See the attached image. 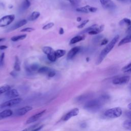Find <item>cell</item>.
I'll return each instance as SVG.
<instances>
[{
	"instance_id": "cell-39",
	"label": "cell",
	"mask_w": 131,
	"mask_h": 131,
	"mask_svg": "<svg viewBox=\"0 0 131 131\" xmlns=\"http://www.w3.org/2000/svg\"><path fill=\"white\" fill-rule=\"evenodd\" d=\"M107 43H108V40H107V39L104 38V39H103L102 40L101 43V46L105 45H106Z\"/></svg>"
},
{
	"instance_id": "cell-24",
	"label": "cell",
	"mask_w": 131,
	"mask_h": 131,
	"mask_svg": "<svg viewBox=\"0 0 131 131\" xmlns=\"http://www.w3.org/2000/svg\"><path fill=\"white\" fill-rule=\"evenodd\" d=\"M119 25L120 26H123V25H126L129 27L131 26V20L127 18H124L120 21Z\"/></svg>"
},
{
	"instance_id": "cell-17",
	"label": "cell",
	"mask_w": 131,
	"mask_h": 131,
	"mask_svg": "<svg viewBox=\"0 0 131 131\" xmlns=\"http://www.w3.org/2000/svg\"><path fill=\"white\" fill-rule=\"evenodd\" d=\"M131 42V34L128 35L124 37L123 39H122L119 42L118 46H121L122 45H123L124 44Z\"/></svg>"
},
{
	"instance_id": "cell-20",
	"label": "cell",
	"mask_w": 131,
	"mask_h": 131,
	"mask_svg": "<svg viewBox=\"0 0 131 131\" xmlns=\"http://www.w3.org/2000/svg\"><path fill=\"white\" fill-rule=\"evenodd\" d=\"M40 12L38 11H33L30 17H29V20L30 21H34L38 18L40 16Z\"/></svg>"
},
{
	"instance_id": "cell-26",
	"label": "cell",
	"mask_w": 131,
	"mask_h": 131,
	"mask_svg": "<svg viewBox=\"0 0 131 131\" xmlns=\"http://www.w3.org/2000/svg\"><path fill=\"white\" fill-rule=\"evenodd\" d=\"M31 5V2L29 0H24L21 5V9L24 10L28 9Z\"/></svg>"
},
{
	"instance_id": "cell-45",
	"label": "cell",
	"mask_w": 131,
	"mask_h": 131,
	"mask_svg": "<svg viewBox=\"0 0 131 131\" xmlns=\"http://www.w3.org/2000/svg\"><path fill=\"white\" fill-rule=\"evenodd\" d=\"M76 20L78 22H80L81 20V17H77L76 18Z\"/></svg>"
},
{
	"instance_id": "cell-6",
	"label": "cell",
	"mask_w": 131,
	"mask_h": 131,
	"mask_svg": "<svg viewBox=\"0 0 131 131\" xmlns=\"http://www.w3.org/2000/svg\"><path fill=\"white\" fill-rule=\"evenodd\" d=\"M22 99L21 98H17L12 99L7 101H6L0 105V108H5L7 107H11L14 105H17L21 102Z\"/></svg>"
},
{
	"instance_id": "cell-5",
	"label": "cell",
	"mask_w": 131,
	"mask_h": 131,
	"mask_svg": "<svg viewBox=\"0 0 131 131\" xmlns=\"http://www.w3.org/2000/svg\"><path fill=\"white\" fill-rule=\"evenodd\" d=\"M15 15L10 14L5 15L0 18V28L9 25L15 19Z\"/></svg>"
},
{
	"instance_id": "cell-34",
	"label": "cell",
	"mask_w": 131,
	"mask_h": 131,
	"mask_svg": "<svg viewBox=\"0 0 131 131\" xmlns=\"http://www.w3.org/2000/svg\"><path fill=\"white\" fill-rule=\"evenodd\" d=\"M69 1L73 6H76L80 2L81 0H69Z\"/></svg>"
},
{
	"instance_id": "cell-3",
	"label": "cell",
	"mask_w": 131,
	"mask_h": 131,
	"mask_svg": "<svg viewBox=\"0 0 131 131\" xmlns=\"http://www.w3.org/2000/svg\"><path fill=\"white\" fill-rule=\"evenodd\" d=\"M122 113L121 108L119 107H117L106 110L104 112V115L108 118H115L121 116Z\"/></svg>"
},
{
	"instance_id": "cell-23",
	"label": "cell",
	"mask_w": 131,
	"mask_h": 131,
	"mask_svg": "<svg viewBox=\"0 0 131 131\" xmlns=\"http://www.w3.org/2000/svg\"><path fill=\"white\" fill-rule=\"evenodd\" d=\"M48 59L51 61V62H54L56 60V59L57 58L56 57V55L55 54V51H54L49 54L47 55Z\"/></svg>"
},
{
	"instance_id": "cell-44",
	"label": "cell",
	"mask_w": 131,
	"mask_h": 131,
	"mask_svg": "<svg viewBox=\"0 0 131 131\" xmlns=\"http://www.w3.org/2000/svg\"><path fill=\"white\" fill-rule=\"evenodd\" d=\"M124 73L131 74V68H130V69H128V70H125V71H124Z\"/></svg>"
},
{
	"instance_id": "cell-2",
	"label": "cell",
	"mask_w": 131,
	"mask_h": 131,
	"mask_svg": "<svg viewBox=\"0 0 131 131\" xmlns=\"http://www.w3.org/2000/svg\"><path fill=\"white\" fill-rule=\"evenodd\" d=\"M107 99V96H103L100 98L90 100L84 104V108L89 111H97L102 107L103 102Z\"/></svg>"
},
{
	"instance_id": "cell-14",
	"label": "cell",
	"mask_w": 131,
	"mask_h": 131,
	"mask_svg": "<svg viewBox=\"0 0 131 131\" xmlns=\"http://www.w3.org/2000/svg\"><path fill=\"white\" fill-rule=\"evenodd\" d=\"M39 64L37 63H33L26 68V71L29 72H33L37 71L39 69Z\"/></svg>"
},
{
	"instance_id": "cell-51",
	"label": "cell",
	"mask_w": 131,
	"mask_h": 131,
	"mask_svg": "<svg viewBox=\"0 0 131 131\" xmlns=\"http://www.w3.org/2000/svg\"><path fill=\"white\" fill-rule=\"evenodd\" d=\"M86 59V61H88L89 60V57H87Z\"/></svg>"
},
{
	"instance_id": "cell-18",
	"label": "cell",
	"mask_w": 131,
	"mask_h": 131,
	"mask_svg": "<svg viewBox=\"0 0 131 131\" xmlns=\"http://www.w3.org/2000/svg\"><path fill=\"white\" fill-rule=\"evenodd\" d=\"M89 5H86L83 7H78L76 9V11L80 13H88L90 12L89 11V8H90Z\"/></svg>"
},
{
	"instance_id": "cell-38",
	"label": "cell",
	"mask_w": 131,
	"mask_h": 131,
	"mask_svg": "<svg viewBox=\"0 0 131 131\" xmlns=\"http://www.w3.org/2000/svg\"><path fill=\"white\" fill-rule=\"evenodd\" d=\"M4 57H5V53H2L1 55V57H0V65H2L3 64V61H4Z\"/></svg>"
},
{
	"instance_id": "cell-49",
	"label": "cell",
	"mask_w": 131,
	"mask_h": 131,
	"mask_svg": "<svg viewBox=\"0 0 131 131\" xmlns=\"http://www.w3.org/2000/svg\"><path fill=\"white\" fill-rule=\"evenodd\" d=\"M127 31H131V26H129V27H128V28L127 29Z\"/></svg>"
},
{
	"instance_id": "cell-19",
	"label": "cell",
	"mask_w": 131,
	"mask_h": 131,
	"mask_svg": "<svg viewBox=\"0 0 131 131\" xmlns=\"http://www.w3.org/2000/svg\"><path fill=\"white\" fill-rule=\"evenodd\" d=\"M27 23V20L26 19H23L20 20L19 21L17 22L16 24H15L12 27V30H15L16 29H18L24 25H25Z\"/></svg>"
},
{
	"instance_id": "cell-15",
	"label": "cell",
	"mask_w": 131,
	"mask_h": 131,
	"mask_svg": "<svg viewBox=\"0 0 131 131\" xmlns=\"http://www.w3.org/2000/svg\"><path fill=\"white\" fill-rule=\"evenodd\" d=\"M84 39V35H77L74 37H73L70 41V45H73L74 43H76L78 42H79L81 40H83Z\"/></svg>"
},
{
	"instance_id": "cell-53",
	"label": "cell",
	"mask_w": 131,
	"mask_h": 131,
	"mask_svg": "<svg viewBox=\"0 0 131 131\" xmlns=\"http://www.w3.org/2000/svg\"><path fill=\"white\" fill-rule=\"evenodd\" d=\"M65 1H69V0H65Z\"/></svg>"
},
{
	"instance_id": "cell-32",
	"label": "cell",
	"mask_w": 131,
	"mask_h": 131,
	"mask_svg": "<svg viewBox=\"0 0 131 131\" xmlns=\"http://www.w3.org/2000/svg\"><path fill=\"white\" fill-rule=\"evenodd\" d=\"M89 21V19H85L84 20H83L80 25H79L78 26H77V28L78 29H81L82 28H83L88 23Z\"/></svg>"
},
{
	"instance_id": "cell-35",
	"label": "cell",
	"mask_w": 131,
	"mask_h": 131,
	"mask_svg": "<svg viewBox=\"0 0 131 131\" xmlns=\"http://www.w3.org/2000/svg\"><path fill=\"white\" fill-rule=\"evenodd\" d=\"M47 74H48V77H54L56 73H55V72L54 70H52V69H51V70Z\"/></svg>"
},
{
	"instance_id": "cell-31",
	"label": "cell",
	"mask_w": 131,
	"mask_h": 131,
	"mask_svg": "<svg viewBox=\"0 0 131 131\" xmlns=\"http://www.w3.org/2000/svg\"><path fill=\"white\" fill-rule=\"evenodd\" d=\"M54 25V24L53 23H49L48 24H47V25H45L42 28V29L43 30H48L51 28H52Z\"/></svg>"
},
{
	"instance_id": "cell-16",
	"label": "cell",
	"mask_w": 131,
	"mask_h": 131,
	"mask_svg": "<svg viewBox=\"0 0 131 131\" xmlns=\"http://www.w3.org/2000/svg\"><path fill=\"white\" fill-rule=\"evenodd\" d=\"M13 114V112L11 110H5L0 113V117L2 118H7L10 117Z\"/></svg>"
},
{
	"instance_id": "cell-37",
	"label": "cell",
	"mask_w": 131,
	"mask_h": 131,
	"mask_svg": "<svg viewBox=\"0 0 131 131\" xmlns=\"http://www.w3.org/2000/svg\"><path fill=\"white\" fill-rule=\"evenodd\" d=\"M131 68V62H129V63H128L127 65H126L125 66H124L123 68H122V70L123 71H125L126 70H128L129 69Z\"/></svg>"
},
{
	"instance_id": "cell-8",
	"label": "cell",
	"mask_w": 131,
	"mask_h": 131,
	"mask_svg": "<svg viewBox=\"0 0 131 131\" xmlns=\"http://www.w3.org/2000/svg\"><path fill=\"white\" fill-rule=\"evenodd\" d=\"M100 2L102 7L105 9H113L116 7L112 0H100Z\"/></svg>"
},
{
	"instance_id": "cell-42",
	"label": "cell",
	"mask_w": 131,
	"mask_h": 131,
	"mask_svg": "<svg viewBox=\"0 0 131 131\" xmlns=\"http://www.w3.org/2000/svg\"><path fill=\"white\" fill-rule=\"evenodd\" d=\"M64 33V30L62 28H60L59 30V34L60 35H62Z\"/></svg>"
},
{
	"instance_id": "cell-40",
	"label": "cell",
	"mask_w": 131,
	"mask_h": 131,
	"mask_svg": "<svg viewBox=\"0 0 131 131\" xmlns=\"http://www.w3.org/2000/svg\"><path fill=\"white\" fill-rule=\"evenodd\" d=\"M126 115L128 118L131 119V111H128L126 113Z\"/></svg>"
},
{
	"instance_id": "cell-7",
	"label": "cell",
	"mask_w": 131,
	"mask_h": 131,
	"mask_svg": "<svg viewBox=\"0 0 131 131\" xmlns=\"http://www.w3.org/2000/svg\"><path fill=\"white\" fill-rule=\"evenodd\" d=\"M130 79V76H123L121 77H118L114 78L112 82L115 85H122L126 84L128 82Z\"/></svg>"
},
{
	"instance_id": "cell-43",
	"label": "cell",
	"mask_w": 131,
	"mask_h": 131,
	"mask_svg": "<svg viewBox=\"0 0 131 131\" xmlns=\"http://www.w3.org/2000/svg\"><path fill=\"white\" fill-rule=\"evenodd\" d=\"M8 47L6 46H5V45H1L0 46V50H5V49H7Z\"/></svg>"
},
{
	"instance_id": "cell-21",
	"label": "cell",
	"mask_w": 131,
	"mask_h": 131,
	"mask_svg": "<svg viewBox=\"0 0 131 131\" xmlns=\"http://www.w3.org/2000/svg\"><path fill=\"white\" fill-rule=\"evenodd\" d=\"M15 63L14 65V69L16 72H19L20 71V61L19 60L18 57L16 56L15 57Z\"/></svg>"
},
{
	"instance_id": "cell-13",
	"label": "cell",
	"mask_w": 131,
	"mask_h": 131,
	"mask_svg": "<svg viewBox=\"0 0 131 131\" xmlns=\"http://www.w3.org/2000/svg\"><path fill=\"white\" fill-rule=\"evenodd\" d=\"M19 93L16 89H11L6 93V96L8 98H15L19 96Z\"/></svg>"
},
{
	"instance_id": "cell-54",
	"label": "cell",
	"mask_w": 131,
	"mask_h": 131,
	"mask_svg": "<svg viewBox=\"0 0 131 131\" xmlns=\"http://www.w3.org/2000/svg\"><path fill=\"white\" fill-rule=\"evenodd\" d=\"M129 1H130V2H131V0H129Z\"/></svg>"
},
{
	"instance_id": "cell-12",
	"label": "cell",
	"mask_w": 131,
	"mask_h": 131,
	"mask_svg": "<svg viewBox=\"0 0 131 131\" xmlns=\"http://www.w3.org/2000/svg\"><path fill=\"white\" fill-rule=\"evenodd\" d=\"M32 109L33 107L32 106H26L17 110L15 112V114L17 116H23Z\"/></svg>"
},
{
	"instance_id": "cell-11",
	"label": "cell",
	"mask_w": 131,
	"mask_h": 131,
	"mask_svg": "<svg viewBox=\"0 0 131 131\" xmlns=\"http://www.w3.org/2000/svg\"><path fill=\"white\" fill-rule=\"evenodd\" d=\"M80 50V47H75L72 48L67 54V59L69 60L73 59Z\"/></svg>"
},
{
	"instance_id": "cell-48",
	"label": "cell",
	"mask_w": 131,
	"mask_h": 131,
	"mask_svg": "<svg viewBox=\"0 0 131 131\" xmlns=\"http://www.w3.org/2000/svg\"><path fill=\"white\" fill-rule=\"evenodd\" d=\"M5 39V38H0V42H1V41H2L4 40Z\"/></svg>"
},
{
	"instance_id": "cell-29",
	"label": "cell",
	"mask_w": 131,
	"mask_h": 131,
	"mask_svg": "<svg viewBox=\"0 0 131 131\" xmlns=\"http://www.w3.org/2000/svg\"><path fill=\"white\" fill-rule=\"evenodd\" d=\"M42 52L46 54L47 55H48L49 54H50V53H51L52 52L54 51V50L51 47H49V46H46V47H43L42 49Z\"/></svg>"
},
{
	"instance_id": "cell-27",
	"label": "cell",
	"mask_w": 131,
	"mask_h": 131,
	"mask_svg": "<svg viewBox=\"0 0 131 131\" xmlns=\"http://www.w3.org/2000/svg\"><path fill=\"white\" fill-rule=\"evenodd\" d=\"M50 70H51V69H50L49 67H40L39 68L37 72H38V73H40V74H45V73L48 74V73Z\"/></svg>"
},
{
	"instance_id": "cell-30",
	"label": "cell",
	"mask_w": 131,
	"mask_h": 131,
	"mask_svg": "<svg viewBox=\"0 0 131 131\" xmlns=\"http://www.w3.org/2000/svg\"><path fill=\"white\" fill-rule=\"evenodd\" d=\"M10 90H11V86L9 85H6L0 87V95L4 93H6Z\"/></svg>"
},
{
	"instance_id": "cell-52",
	"label": "cell",
	"mask_w": 131,
	"mask_h": 131,
	"mask_svg": "<svg viewBox=\"0 0 131 131\" xmlns=\"http://www.w3.org/2000/svg\"><path fill=\"white\" fill-rule=\"evenodd\" d=\"M22 131H27V129H25L23 130Z\"/></svg>"
},
{
	"instance_id": "cell-22",
	"label": "cell",
	"mask_w": 131,
	"mask_h": 131,
	"mask_svg": "<svg viewBox=\"0 0 131 131\" xmlns=\"http://www.w3.org/2000/svg\"><path fill=\"white\" fill-rule=\"evenodd\" d=\"M27 37V34H21L17 36H14L11 38V40L12 41H17L24 39Z\"/></svg>"
},
{
	"instance_id": "cell-50",
	"label": "cell",
	"mask_w": 131,
	"mask_h": 131,
	"mask_svg": "<svg viewBox=\"0 0 131 131\" xmlns=\"http://www.w3.org/2000/svg\"><path fill=\"white\" fill-rule=\"evenodd\" d=\"M117 1H119V2H125L126 0H117Z\"/></svg>"
},
{
	"instance_id": "cell-1",
	"label": "cell",
	"mask_w": 131,
	"mask_h": 131,
	"mask_svg": "<svg viewBox=\"0 0 131 131\" xmlns=\"http://www.w3.org/2000/svg\"><path fill=\"white\" fill-rule=\"evenodd\" d=\"M119 39V35H116L112 39V40L108 43V44L106 45V46L102 50L101 53L99 54V56L97 59L96 64H99L105 58V57L106 56V55L111 51V50L113 49L114 47L115 46V44L117 42Z\"/></svg>"
},
{
	"instance_id": "cell-28",
	"label": "cell",
	"mask_w": 131,
	"mask_h": 131,
	"mask_svg": "<svg viewBox=\"0 0 131 131\" xmlns=\"http://www.w3.org/2000/svg\"><path fill=\"white\" fill-rule=\"evenodd\" d=\"M66 53V51L65 50L62 49H58L55 51V54L56 55L57 58H60L63 56H64Z\"/></svg>"
},
{
	"instance_id": "cell-10",
	"label": "cell",
	"mask_w": 131,
	"mask_h": 131,
	"mask_svg": "<svg viewBox=\"0 0 131 131\" xmlns=\"http://www.w3.org/2000/svg\"><path fill=\"white\" fill-rule=\"evenodd\" d=\"M46 110L41 111V112L29 117L28 119V120L26 121V124H30L31 123L34 122L36 121H37L39 118H40L43 115V114L46 112Z\"/></svg>"
},
{
	"instance_id": "cell-41",
	"label": "cell",
	"mask_w": 131,
	"mask_h": 131,
	"mask_svg": "<svg viewBox=\"0 0 131 131\" xmlns=\"http://www.w3.org/2000/svg\"><path fill=\"white\" fill-rule=\"evenodd\" d=\"M42 127H43L42 125L40 126H39V127H37V128H36L33 129L32 131H39V130L42 128Z\"/></svg>"
},
{
	"instance_id": "cell-47",
	"label": "cell",
	"mask_w": 131,
	"mask_h": 131,
	"mask_svg": "<svg viewBox=\"0 0 131 131\" xmlns=\"http://www.w3.org/2000/svg\"><path fill=\"white\" fill-rule=\"evenodd\" d=\"M127 107H128V108L129 110H130L131 111V103H129V104H128Z\"/></svg>"
},
{
	"instance_id": "cell-46",
	"label": "cell",
	"mask_w": 131,
	"mask_h": 131,
	"mask_svg": "<svg viewBox=\"0 0 131 131\" xmlns=\"http://www.w3.org/2000/svg\"><path fill=\"white\" fill-rule=\"evenodd\" d=\"M10 74H11L12 76H13V77L15 76V75H16V73H15L14 72H11V73H10Z\"/></svg>"
},
{
	"instance_id": "cell-33",
	"label": "cell",
	"mask_w": 131,
	"mask_h": 131,
	"mask_svg": "<svg viewBox=\"0 0 131 131\" xmlns=\"http://www.w3.org/2000/svg\"><path fill=\"white\" fill-rule=\"evenodd\" d=\"M34 30V28H26L24 29H23L20 30V32H30L31 31H33Z\"/></svg>"
},
{
	"instance_id": "cell-25",
	"label": "cell",
	"mask_w": 131,
	"mask_h": 131,
	"mask_svg": "<svg viewBox=\"0 0 131 131\" xmlns=\"http://www.w3.org/2000/svg\"><path fill=\"white\" fill-rule=\"evenodd\" d=\"M122 125L123 127L126 129L131 130V119H128L124 121Z\"/></svg>"
},
{
	"instance_id": "cell-9",
	"label": "cell",
	"mask_w": 131,
	"mask_h": 131,
	"mask_svg": "<svg viewBox=\"0 0 131 131\" xmlns=\"http://www.w3.org/2000/svg\"><path fill=\"white\" fill-rule=\"evenodd\" d=\"M79 110L78 108H74L72 109L64 115V116L63 118V120L64 121H68L72 117L76 116L79 114Z\"/></svg>"
},
{
	"instance_id": "cell-4",
	"label": "cell",
	"mask_w": 131,
	"mask_h": 131,
	"mask_svg": "<svg viewBox=\"0 0 131 131\" xmlns=\"http://www.w3.org/2000/svg\"><path fill=\"white\" fill-rule=\"evenodd\" d=\"M104 29V25H98L97 24L93 25L83 30V32H87L90 35H97L103 31Z\"/></svg>"
},
{
	"instance_id": "cell-55",
	"label": "cell",
	"mask_w": 131,
	"mask_h": 131,
	"mask_svg": "<svg viewBox=\"0 0 131 131\" xmlns=\"http://www.w3.org/2000/svg\"></svg>"
},
{
	"instance_id": "cell-36",
	"label": "cell",
	"mask_w": 131,
	"mask_h": 131,
	"mask_svg": "<svg viewBox=\"0 0 131 131\" xmlns=\"http://www.w3.org/2000/svg\"><path fill=\"white\" fill-rule=\"evenodd\" d=\"M97 10V8L95 7H93V6H90L89 8V11L90 12H92V13H94L95 12H96Z\"/></svg>"
}]
</instances>
